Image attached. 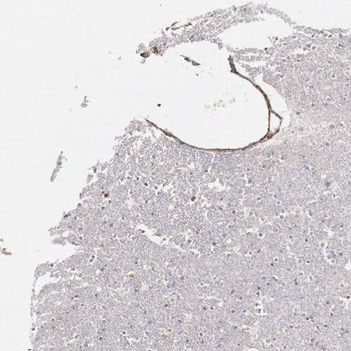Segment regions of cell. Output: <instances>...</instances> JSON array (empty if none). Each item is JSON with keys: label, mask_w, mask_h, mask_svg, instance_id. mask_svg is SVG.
I'll return each mask as SVG.
<instances>
[{"label": "cell", "mask_w": 351, "mask_h": 351, "mask_svg": "<svg viewBox=\"0 0 351 351\" xmlns=\"http://www.w3.org/2000/svg\"><path fill=\"white\" fill-rule=\"evenodd\" d=\"M53 244H61V245H66L67 244V241H66V237H63V236H59L58 238L55 239L52 242Z\"/></svg>", "instance_id": "cell-1"}]
</instances>
